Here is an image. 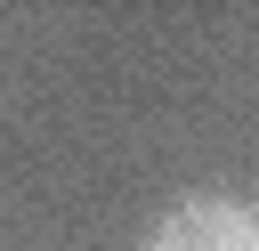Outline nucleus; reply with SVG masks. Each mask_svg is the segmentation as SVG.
<instances>
[{
    "mask_svg": "<svg viewBox=\"0 0 259 251\" xmlns=\"http://www.w3.org/2000/svg\"><path fill=\"white\" fill-rule=\"evenodd\" d=\"M146 251H259V211H243L227 194H194L154 219Z\"/></svg>",
    "mask_w": 259,
    "mask_h": 251,
    "instance_id": "obj_1",
    "label": "nucleus"
}]
</instances>
